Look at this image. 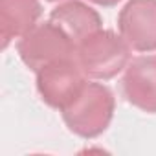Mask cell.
I'll return each instance as SVG.
<instances>
[{"label": "cell", "instance_id": "6da1fadb", "mask_svg": "<svg viewBox=\"0 0 156 156\" xmlns=\"http://www.w3.org/2000/svg\"><path fill=\"white\" fill-rule=\"evenodd\" d=\"M114 108L116 99L108 87L101 83H85L61 114L70 132L92 140L108 129L114 118Z\"/></svg>", "mask_w": 156, "mask_h": 156}, {"label": "cell", "instance_id": "7a4b0ae2", "mask_svg": "<svg viewBox=\"0 0 156 156\" xmlns=\"http://www.w3.org/2000/svg\"><path fill=\"white\" fill-rule=\"evenodd\" d=\"M73 57L88 79L108 81L127 68L130 46L121 35L110 30H98L75 44Z\"/></svg>", "mask_w": 156, "mask_h": 156}, {"label": "cell", "instance_id": "3957f363", "mask_svg": "<svg viewBox=\"0 0 156 156\" xmlns=\"http://www.w3.org/2000/svg\"><path fill=\"white\" fill-rule=\"evenodd\" d=\"M19 57L35 73L53 62L72 59L75 53V42L51 20L37 24L17 44Z\"/></svg>", "mask_w": 156, "mask_h": 156}, {"label": "cell", "instance_id": "277c9868", "mask_svg": "<svg viewBox=\"0 0 156 156\" xmlns=\"http://www.w3.org/2000/svg\"><path fill=\"white\" fill-rule=\"evenodd\" d=\"M87 83V75L79 68L75 57L53 62L37 72V90L42 101L62 110Z\"/></svg>", "mask_w": 156, "mask_h": 156}, {"label": "cell", "instance_id": "5b68a950", "mask_svg": "<svg viewBox=\"0 0 156 156\" xmlns=\"http://www.w3.org/2000/svg\"><path fill=\"white\" fill-rule=\"evenodd\" d=\"M118 30L134 51H156V0H129L119 11Z\"/></svg>", "mask_w": 156, "mask_h": 156}, {"label": "cell", "instance_id": "8992f818", "mask_svg": "<svg viewBox=\"0 0 156 156\" xmlns=\"http://www.w3.org/2000/svg\"><path fill=\"white\" fill-rule=\"evenodd\" d=\"M121 88L132 107L147 114H156V55L129 61Z\"/></svg>", "mask_w": 156, "mask_h": 156}, {"label": "cell", "instance_id": "52a82bcc", "mask_svg": "<svg viewBox=\"0 0 156 156\" xmlns=\"http://www.w3.org/2000/svg\"><path fill=\"white\" fill-rule=\"evenodd\" d=\"M42 15L39 0H0V42L6 50L13 39L24 37Z\"/></svg>", "mask_w": 156, "mask_h": 156}, {"label": "cell", "instance_id": "ba28073f", "mask_svg": "<svg viewBox=\"0 0 156 156\" xmlns=\"http://www.w3.org/2000/svg\"><path fill=\"white\" fill-rule=\"evenodd\" d=\"M50 20L57 24L75 44L101 30L103 24L99 13L79 0H68L64 4H59L50 13Z\"/></svg>", "mask_w": 156, "mask_h": 156}, {"label": "cell", "instance_id": "9c48e42d", "mask_svg": "<svg viewBox=\"0 0 156 156\" xmlns=\"http://www.w3.org/2000/svg\"><path fill=\"white\" fill-rule=\"evenodd\" d=\"M88 2H92L96 6H103V8H112V6H118L121 0H88Z\"/></svg>", "mask_w": 156, "mask_h": 156}, {"label": "cell", "instance_id": "30bf717a", "mask_svg": "<svg viewBox=\"0 0 156 156\" xmlns=\"http://www.w3.org/2000/svg\"><path fill=\"white\" fill-rule=\"evenodd\" d=\"M46 2H59V0H46Z\"/></svg>", "mask_w": 156, "mask_h": 156}]
</instances>
